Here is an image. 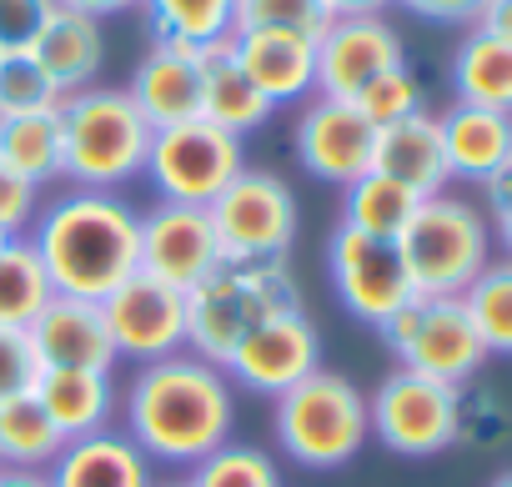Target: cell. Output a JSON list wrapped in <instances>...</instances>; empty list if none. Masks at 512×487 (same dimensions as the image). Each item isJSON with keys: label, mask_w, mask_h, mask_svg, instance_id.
Here are the masks:
<instances>
[{"label": "cell", "mask_w": 512, "mask_h": 487, "mask_svg": "<svg viewBox=\"0 0 512 487\" xmlns=\"http://www.w3.org/2000/svg\"><path fill=\"white\" fill-rule=\"evenodd\" d=\"M31 397L41 402V412L56 422L66 442L116 427V412H121L116 372H91V367H41Z\"/></svg>", "instance_id": "d6986e66"}, {"label": "cell", "mask_w": 512, "mask_h": 487, "mask_svg": "<svg viewBox=\"0 0 512 487\" xmlns=\"http://www.w3.org/2000/svg\"><path fill=\"white\" fill-rule=\"evenodd\" d=\"M216 267H221V241L206 206L156 201L151 211H141V272L191 292Z\"/></svg>", "instance_id": "2e32d148"}, {"label": "cell", "mask_w": 512, "mask_h": 487, "mask_svg": "<svg viewBox=\"0 0 512 487\" xmlns=\"http://www.w3.org/2000/svg\"><path fill=\"white\" fill-rule=\"evenodd\" d=\"M26 241L36 247L56 297L106 302L126 277L141 272V211L121 191H81L41 201Z\"/></svg>", "instance_id": "7a4b0ae2"}, {"label": "cell", "mask_w": 512, "mask_h": 487, "mask_svg": "<svg viewBox=\"0 0 512 487\" xmlns=\"http://www.w3.org/2000/svg\"><path fill=\"white\" fill-rule=\"evenodd\" d=\"M392 0H322V11L337 21V16H382Z\"/></svg>", "instance_id": "ee69618b"}, {"label": "cell", "mask_w": 512, "mask_h": 487, "mask_svg": "<svg viewBox=\"0 0 512 487\" xmlns=\"http://www.w3.org/2000/svg\"><path fill=\"white\" fill-rule=\"evenodd\" d=\"M66 437L56 432V422L41 412V402L26 392V397H11L0 407V467L11 472H46L56 457H61Z\"/></svg>", "instance_id": "f546056e"}, {"label": "cell", "mask_w": 512, "mask_h": 487, "mask_svg": "<svg viewBox=\"0 0 512 487\" xmlns=\"http://www.w3.org/2000/svg\"><path fill=\"white\" fill-rule=\"evenodd\" d=\"M241 171H246V146H241V136L211 126L206 116H191V121L166 126V131L151 136L141 181L156 191V201L211 206Z\"/></svg>", "instance_id": "52a82bcc"}, {"label": "cell", "mask_w": 512, "mask_h": 487, "mask_svg": "<svg viewBox=\"0 0 512 487\" xmlns=\"http://www.w3.org/2000/svg\"><path fill=\"white\" fill-rule=\"evenodd\" d=\"M51 297H56V287H51L36 247H31L26 236H16L11 247L0 252V327L26 332Z\"/></svg>", "instance_id": "4dcf8cb0"}, {"label": "cell", "mask_w": 512, "mask_h": 487, "mask_svg": "<svg viewBox=\"0 0 512 487\" xmlns=\"http://www.w3.org/2000/svg\"><path fill=\"white\" fill-rule=\"evenodd\" d=\"M121 432L166 467H196L206 452L236 432V387L231 377L196 357L176 352L146 362L121 387Z\"/></svg>", "instance_id": "6da1fadb"}, {"label": "cell", "mask_w": 512, "mask_h": 487, "mask_svg": "<svg viewBox=\"0 0 512 487\" xmlns=\"http://www.w3.org/2000/svg\"><path fill=\"white\" fill-rule=\"evenodd\" d=\"M101 312H106V332H111L116 362L146 367V362L186 352V292L161 282V277H151V272L126 277L101 302Z\"/></svg>", "instance_id": "4fadbf2b"}, {"label": "cell", "mask_w": 512, "mask_h": 487, "mask_svg": "<svg viewBox=\"0 0 512 487\" xmlns=\"http://www.w3.org/2000/svg\"><path fill=\"white\" fill-rule=\"evenodd\" d=\"M372 437L397 457H437L457 442L462 427V387L422 377L412 367H392L367 392Z\"/></svg>", "instance_id": "9c48e42d"}, {"label": "cell", "mask_w": 512, "mask_h": 487, "mask_svg": "<svg viewBox=\"0 0 512 487\" xmlns=\"http://www.w3.org/2000/svg\"><path fill=\"white\" fill-rule=\"evenodd\" d=\"M11 241H16V236H11L6 226H0V252H6V247H11Z\"/></svg>", "instance_id": "681fc988"}, {"label": "cell", "mask_w": 512, "mask_h": 487, "mask_svg": "<svg viewBox=\"0 0 512 487\" xmlns=\"http://www.w3.org/2000/svg\"><path fill=\"white\" fill-rule=\"evenodd\" d=\"M397 252L417 297H462L492 262V221L477 201L437 191L417 201Z\"/></svg>", "instance_id": "8992f818"}, {"label": "cell", "mask_w": 512, "mask_h": 487, "mask_svg": "<svg viewBox=\"0 0 512 487\" xmlns=\"http://www.w3.org/2000/svg\"><path fill=\"white\" fill-rule=\"evenodd\" d=\"M31 56L46 66V76L61 86V96L86 91L106 71V21L56 6L51 21L41 26V36L31 41Z\"/></svg>", "instance_id": "603a6c76"}, {"label": "cell", "mask_w": 512, "mask_h": 487, "mask_svg": "<svg viewBox=\"0 0 512 487\" xmlns=\"http://www.w3.org/2000/svg\"><path fill=\"white\" fill-rule=\"evenodd\" d=\"M327 277H332V292L337 302L367 322V327H387L417 292H412V277L402 267V252L397 241H377V236H362L352 226L337 221L332 241H327Z\"/></svg>", "instance_id": "8fae6325"}, {"label": "cell", "mask_w": 512, "mask_h": 487, "mask_svg": "<svg viewBox=\"0 0 512 487\" xmlns=\"http://www.w3.org/2000/svg\"><path fill=\"white\" fill-rule=\"evenodd\" d=\"M0 487H51L46 472H11V467H0Z\"/></svg>", "instance_id": "f6af8a7d"}, {"label": "cell", "mask_w": 512, "mask_h": 487, "mask_svg": "<svg viewBox=\"0 0 512 487\" xmlns=\"http://www.w3.org/2000/svg\"><path fill=\"white\" fill-rule=\"evenodd\" d=\"M462 307L487 357H512V262H487V272L462 292Z\"/></svg>", "instance_id": "1f68e13d"}, {"label": "cell", "mask_w": 512, "mask_h": 487, "mask_svg": "<svg viewBox=\"0 0 512 487\" xmlns=\"http://www.w3.org/2000/svg\"><path fill=\"white\" fill-rule=\"evenodd\" d=\"M156 487H191V477H171V482H156Z\"/></svg>", "instance_id": "c3c4849f"}, {"label": "cell", "mask_w": 512, "mask_h": 487, "mask_svg": "<svg viewBox=\"0 0 512 487\" xmlns=\"http://www.w3.org/2000/svg\"><path fill=\"white\" fill-rule=\"evenodd\" d=\"M437 121H442V151H447L452 181L482 186L492 171H502L512 161V116L452 101Z\"/></svg>", "instance_id": "d4e9b609"}, {"label": "cell", "mask_w": 512, "mask_h": 487, "mask_svg": "<svg viewBox=\"0 0 512 487\" xmlns=\"http://www.w3.org/2000/svg\"><path fill=\"white\" fill-rule=\"evenodd\" d=\"M41 377V362H36V347L26 332L16 327H0V407L11 397H26Z\"/></svg>", "instance_id": "8d00e7d4"}, {"label": "cell", "mask_w": 512, "mask_h": 487, "mask_svg": "<svg viewBox=\"0 0 512 487\" xmlns=\"http://www.w3.org/2000/svg\"><path fill=\"white\" fill-rule=\"evenodd\" d=\"M46 477L51 487H156V462L121 427H106L66 442Z\"/></svg>", "instance_id": "ffe728a7"}, {"label": "cell", "mask_w": 512, "mask_h": 487, "mask_svg": "<svg viewBox=\"0 0 512 487\" xmlns=\"http://www.w3.org/2000/svg\"><path fill=\"white\" fill-rule=\"evenodd\" d=\"M0 161L41 191L56 186L61 181V106L0 116Z\"/></svg>", "instance_id": "83f0119b"}, {"label": "cell", "mask_w": 512, "mask_h": 487, "mask_svg": "<svg viewBox=\"0 0 512 487\" xmlns=\"http://www.w3.org/2000/svg\"><path fill=\"white\" fill-rule=\"evenodd\" d=\"M352 106L382 131V126H392V121H407V116L427 111V96H422V81L412 76V66H397V71L377 76Z\"/></svg>", "instance_id": "d590c367"}, {"label": "cell", "mask_w": 512, "mask_h": 487, "mask_svg": "<svg viewBox=\"0 0 512 487\" xmlns=\"http://www.w3.org/2000/svg\"><path fill=\"white\" fill-rule=\"evenodd\" d=\"M372 151H377V126L352 106V101H332V96H312L297 106V126H292V156L302 161L307 176L347 191L357 176L372 171Z\"/></svg>", "instance_id": "5bb4252c"}, {"label": "cell", "mask_w": 512, "mask_h": 487, "mask_svg": "<svg viewBox=\"0 0 512 487\" xmlns=\"http://www.w3.org/2000/svg\"><path fill=\"white\" fill-rule=\"evenodd\" d=\"M407 66L402 31L382 16H337L317 36V96L357 101L377 76Z\"/></svg>", "instance_id": "9a60e30c"}, {"label": "cell", "mask_w": 512, "mask_h": 487, "mask_svg": "<svg viewBox=\"0 0 512 487\" xmlns=\"http://www.w3.org/2000/svg\"><path fill=\"white\" fill-rule=\"evenodd\" d=\"M126 96L136 101V111L151 121V131L181 126L191 116H201V66L161 41H151V51L136 61Z\"/></svg>", "instance_id": "44dd1931"}, {"label": "cell", "mask_w": 512, "mask_h": 487, "mask_svg": "<svg viewBox=\"0 0 512 487\" xmlns=\"http://www.w3.org/2000/svg\"><path fill=\"white\" fill-rule=\"evenodd\" d=\"M487 487H512V467H507V472H497V477H492Z\"/></svg>", "instance_id": "7dc6e473"}, {"label": "cell", "mask_w": 512, "mask_h": 487, "mask_svg": "<svg viewBox=\"0 0 512 487\" xmlns=\"http://www.w3.org/2000/svg\"><path fill=\"white\" fill-rule=\"evenodd\" d=\"M56 6H66V11H81V16H96V21H106V16L136 11L141 0H56Z\"/></svg>", "instance_id": "7bdbcfd3"}, {"label": "cell", "mask_w": 512, "mask_h": 487, "mask_svg": "<svg viewBox=\"0 0 512 487\" xmlns=\"http://www.w3.org/2000/svg\"><path fill=\"white\" fill-rule=\"evenodd\" d=\"M196 66H201V116L211 121V126H221V131H231V136H251V131H262L272 116H277V106L251 86V76L236 66V46H231V36L226 41H216V46H206L201 56H196Z\"/></svg>", "instance_id": "cb8c5ba5"}, {"label": "cell", "mask_w": 512, "mask_h": 487, "mask_svg": "<svg viewBox=\"0 0 512 487\" xmlns=\"http://www.w3.org/2000/svg\"><path fill=\"white\" fill-rule=\"evenodd\" d=\"M492 247H502V262H512V211L492 221Z\"/></svg>", "instance_id": "bcb514c9"}, {"label": "cell", "mask_w": 512, "mask_h": 487, "mask_svg": "<svg viewBox=\"0 0 512 487\" xmlns=\"http://www.w3.org/2000/svg\"><path fill=\"white\" fill-rule=\"evenodd\" d=\"M66 96L31 51H0V116L56 111Z\"/></svg>", "instance_id": "836d02e7"}, {"label": "cell", "mask_w": 512, "mask_h": 487, "mask_svg": "<svg viewBox=\"0 0 512 487\" xmlns=\"http://www.w3.org/2000/svg\"><path fill=\"white\" fill-rule=\"evenodd\" d=\"M452 96L462 106L512 116V41L467 26V36L452 51Z\"/></svg>", "instance_id": "484cf974"}, {"label": "cell", "mask_w": 512, "mask_h": 487, "mask_svg": "<svg viewBox=\"0 0 512 487\" xmlns=\"http://www.w3.org/2000/svg\"><path fill=\"white\" fill-rule=\"evenodd\" d=\"M41 186H31L21 171H11L6 161H0V226H6L11 236H26L36 211H41Z\"/></svg>", "instance_id": "f35d334b"}, {"label": "cell", "mask_w": 512, "mask_h": 487, "mask_svg": "<svg viewBox=\"0 0 512 487\" xmlns=\"http://www.w3.org/2000/svg\"><path fill=\"white\" fill-rule=\"evenodd\" d=\"M141 11L151 21V41L196 61L206 46L231 36L236 0H141Z\"/></svg>", "instance_id": "4316f807"}, {"label": "cell", "mask_w": 512, "mask_h": 487, "mask_svg": "<svg viewBox=\"0 0 512 487\" xmlns=\"http://www.w3.org/2000/svg\"><path fill=\"white\" fill-rule=\"evenodd\" d=\"M322 0H236L231 11V36L236 31H297V36H322L327 31Z\"/></svg>", "instance_id": "e575fe53"}, {"label": "cell", "mask_w": 512, "mask_h": 487, "mask_svg": "<svg viewBox=\"0 0 512 487\" xmlns=\"http://www.w3.org/2000/svg\"><path fill=\"white\" fill-rule=\"evenodd\" d=\"M417 191H407L402 181L382 176V171H367L357 176L347 191H342V226L362 231V236H377V241H397L417 211Z\"/></svg>", "instance_id": "f1b7e54d"}, {"label": "cell", "mask_w": 512, "mask_h": 487, "mask_svg": "<svg viewBox=\"0 0 512 487\" xmlns=\"http://www.w3.org/2000/svg\"><path fill=\"white\" fill-rule=\"evenodd\" d=\"M392 6L422 16V21H437V26H472V16L482 11V0H392Z\"/></svg>", "instance_id": "ab89813d"}, {"label": "cell", "mask_w": 512, "mask_h": 487, "mask_svg": "<svg viewBox=\"0 0 512 487\" xmlns=\"http://www.w3.org/2000/svg\"><path fill=\"white\" fill-rule=\"evenodd\" d=\"M56 0H0V51H31Z\"/></svg>", "instance_id": "74e56055"}, {"label": "cell", "mask_w": 512, "mask_h": 487, "mask_svg": "<svg viewBox=\"0 0 512 487\" xmlns=\"http://www.w3.org/2000/svg\"><path fill=\"white\" fill-rule=\"evenodd\" d=\"M472 31H487L497 41H512V0H482V11L472 16Z\"/></svg>", "instance_id": "b9f144b4"}, {"label": "cell", "mask_w": 512, "mask_h": 487, "mask_svg": "<svg viewBox=\"0 0 512 487\" xmlns=\"http://www.w3.org/2000/svg\"><path fill=\"white\" fill-rule=\"evenodd\" d=\"M372 171L402 181L417 196H437L452 186L447 171V151H442V121L432 111H417L407 121H392L377 131V151H372Z\"/></svg>", "instance_id": "7402d4cb"}, {"label": "cell", "mask_w": 512, "mask_h": 487, "mask_svg": "<svg viewBox=\"0 0 512 487\" xmlns=\"http://www.w3.org/2000/svg\"><path fill=\"white\" fill-rule=\"evenodd\" d=\"M322 367V332L317 322L307 317V307H287V312H272L267 322H256L236 352L226 357V377L231 387L241 392H256V397H282L287 387H297L302 377H312Z\"/></svg>", "instance_id": "7c38bea8"}, {"label": "cell", "mask_w": 512, "mask_h": 487, "mask_svg": "<svg viewBox=\"0 0 512 487\" xmlns=\"http://www.w3.org/2000/svg\"><path fill=\"white\" fill-rule=\"evenodd\" d=\"M272 432H277V447L297 467L337 472L372 442L367 392L352 377L317 367L312 377H302L297 387L272 397Z\"/></svg>", "instance_id": "5b68a950"}, {"label": "cell", "mask_w": 512, "mask_h": 487, "mask_svg": "<svg viewBox=\"0 0 512 487\" xmlns=\"http://www.w3.org/2000/svg\"><path fill=\"white\" fill-rule=\"evenodd\" d=\"M382 342L397 352V367H412L447 387H467L487 362V347H482L462 297H412L382 327Z\"/></svg>", "instance_id": "30bf717a"}, {"label": "cell", "mask_w": 512, "mask_h": 487, "mask_svg": "<svg viewBox=\"0 0 512 487\" xmlns=\"http://www.w3.org/2000/svg\"><path fill=\"white\" fill-rule=\"evenodd\" d=\"M477 191H482V211H487V221H497L502 211H512V161H507L502 171H492Z\"/></svg>", "instance_id": "60d3db41"}, {"label": "cell", "mask_w": 512, "mask_h": 487, "mask_svg": "<svg viewBox=\"0 0 512 487\" xmlns=\"http://www.w3.org/2000/svg\"><path fill=\"white\" fill-rule=\"evenodd\" d=\"M191 487H282L277 457L256 442H221L191 467Z\"/></svg>", "instance_id": "d6a6232c"}, {"label": "cell", "mask_w": 512, "mask_h": 487, "mask_svg": "<svg viewBox=\"0 0 512 487\" xmlns=\"http://www.w3.org/2000/svg\"><path fill=\"white\" fill-rule=\"evenodd\" d=\"M206 211L221 241V262H287L297 247L302 211L277 171L246 166Z\"/></svg>", "instance_id": "ba28073f"}, {"label": "cell", "mask_w": 512, "mask_h": 487, "mask_svg": "<svg viewBox=\"0 0 512 487\" xmlns=\"http://www.w3.org/2000/svg\"><path fill=\"white\" fill-rule=\"evenodd\" d=\"M236 66L272 106H302L317 96V41L297 31H236Z\"/></svg>", "instance_id": "ac0fdd59"}, {"label": "cell", "mask_w": 512, "mask_h": 487, "mask_svg": "<svg viewBox=\"0 0 512 487\" xmlns=\"http://www.w3.org/2000/svg\"><path fill=\"white\" fill-rule=\"evenodd\" d=\"M36 362L41 367H91V372H116V347L106 332L101 302L86 297H51L41 317L26 327Z\"/></svg>", "instance_id": "e0dca14e"}, {"label": "cell", "mask_w": 512, "mask_h": 487, "mask_svg": "<svg viewBox=\"0 0 512 487\" xmlns=\"http://www.w3.org/2000/svg\"><path fill=\"white\" fill-rule=\"evenodd\" d=\"M151 121L126 86H86L61 101V181L81 191H121L141 181L151 151Z\"/></svg>", "instance_id": "3957f363"}, {"label": "cell", "mask_w": 512, "mask_h": 487, "mask_svg": "<svg viewBox=\"0 0 512 487\" xmlns=\"http://www.w3.org/2000/svg\"><path fill=\"white\" fill-rule=\"evenodd\" d=\"M287 307H307L292 262H221L186 292V352L226 367L256 322Z\"/></svg>", "instance_id": "277c9868"}]
</instances>
